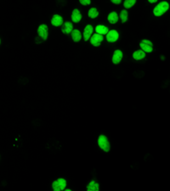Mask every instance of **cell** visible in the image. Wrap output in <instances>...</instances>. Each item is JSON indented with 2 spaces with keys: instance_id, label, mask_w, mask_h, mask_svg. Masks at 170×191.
I'll return each mask as SVG.
<instances>
[{
  "instance_id": "cell-3",
  "label": "cell",
  "mask_w": 170,
  "mask_h": 191,
  "mask_svg": "<svg viewBox=\"0 0 170 191\" xmlns=\"http://www.w3.org/2000/svg\"><path fill=\"white\" fill-rule=\"evenodd\" d=\"M98 144H99V146L104 151L108 152L110 150V144H109L108 139L106 136L100 135L99 137V139H98Z\"/></svg>"
},
{
  "instance_id": "cell-19",
  "label": "cell",
  "mask_w": 170,
  "mask_h": 191,
  "mask_svg": "<svg viewBox=\"0 0 170 191\" xmlns=\"http://www.w3.org/2000/svg\"><path fill=\"white\" fill-rule=\"evenodd\" d=\"M88 15H89V16L90 18L94 19V18H96V17L98 16V15H99V12L97 11V10H96L95 8H91V9L89 10Z\"/></svg>"
},
{
  "instance_id": "cell-12",
  "label": "cell",
  "mask_w": 170,
  "mask_h": 191,
  "mask_svg": "<svg viewBox=\"0 0 170 191\" xmlns=\"http://www.w3.org/2000/svg\"><path fill=\"white\" fill-rule=\"evenodd\" d=\"M95 31H96V33L100 34V35H106L109 31L108 28L107 27H105V26H102V25L97 26L95 27Z\"/></svg>"
},
{
  "instance_id": "cell-5",
  "label": "cell",
  "mask_w": 170,
  "mask_h": 191,
  "mask_svg": "<svg viewBox=\"0 0 170 191\" xmlns=\"http://www.w3.org/2000/svg\"><path fill=\"white\" fill-rule=\"evenodd\" d=\"M119 38V34L116 30H111L109 31L107 33V40L110 43H114L116 42Z\"/></svg>"
},
{
  "instance_id": "cell-23",
  "label": "cell",
  "mask_w": 170,
  "mask_h": 191,
  "mask_svg": "<svg viewBox=\"0 0 170 191\" xmlns=\"http://www.w3.org/2000/svg\"><path fill=\"white\" fill-rule=\"evenodd\" d=\"M113 3H115V4H119L121 2H122V0H111Z\"/></svg>"
},
{
  "instance_id": "cell-8",
  "label": "cell",
  "mask_w": 170,
  "mask_h": 191,
  "mask_svg": "<svg viewBox=\"0 0 170 191\" xmlns=\"http://www.w3.org/2000/svg\"><path fill=\"white\" fill-rule=\"evenodd\" d=\"M93 27L91 25L86 26V27L84 29V31H83V38H84L85 41H88L90 38V37L93 34Z\"/></svg>"
},
{
  "instance_id": "cell-16",
  "label": "cell",
  "mask_w": 170,
  "mask_h": 191,
  "mask_svg": "<svg viewBox=\"0 0 170 191\" xmlns=\"http://www.w3.org/2000/svg\"><path fill=\"white\" fill-rule=\"evenodd\" d=\"M133 57L134 59H137V60L144 59L145 57V53L143 50H137L133 54Z\"/></svg>"
},
{
  "instance_id": "cell-6",
  "label": "cell",
  "mask_w": 170,
  "mask_h": 191,
  "mask_svg": "<svg viewBox=\"0 0 170 191\" xmlns=\"http://www.w3.org/2000/svg\"><path fill=\"white\" fill-rule=\"evenodd\" d=\"M38 33L42 39L46 40L48 38V27L44 24L40 25L38 28Z\"/></svg>"
},
{
  "instance_id": "cell-20",
  "label": "cell",
  "mask_w": 170,
  "mask_h": 191,
  "mask_svg": "<svg viewBox=\"0 0 170 191\" xmlns=\"http://www.w3.org/2000/svg\"><path fill=\"white\" fill-rule=\"evenodd\" d=\"M120 17H121V20H122L123 23L126 22L128 20V12H127V10H122L121 14H120Z\"/></svg>"
},
{
  "instance_id": "cell-15",
  "label": "cell",
  "mask_w": 170,
  "mask_h": 191,
  "mask_svg": "<svg viewBox=\"0 0 170 191\" xmlns=\"http://www.w3.org/2000/svg\"><path fill=\"white\" fill-rule=\"evenodd\" d=\"M107 19H108L110 23L115 24V23H117V20H118V15H117V14L116 12H111V13L109 14Z\"/></svg>"
},
{
  "instance_id": "cell-7",
  "label": "cell",
  "mask_w": 170,
  "mask_h": 191,
  "mask_svg": "<svg viewBox=\"0 0 170 191\" xmlns=\"http://www.w3.org/2000/svg\"><path fill=\"white\" fill-rule=\"evenodd\" d=\"M123 59V52L119 49L116 50L113 54V56H112V62L114 64H119L120 61Z\"/></svg>"
},
{
  "instance_id": "cell-13",
  "label": "cell",
  "mask_w": 170,
  "mask_h": 191,
  "mask_svg": "<svg viewBox=\"0 0 170 191\" xmlns=\"http://www.w3.org/2000/svg\"><path fill=\"white\" fill-rule=\"evenodd\" d=\"M72 38L74 42H79L82 38V34L78 30H72Z\"/></svg>"
},
{
  "instance_id": "cell-14",
  "label": "cell",
  "mask_w": 170,
  "mask_h": 191,
  "mask_svg": "<svg viewBox=\"0 0 170 191\" xmlns=\"http://www.w3.org/2000/svg\"><path fill=\"white\" fill-rule=\"evenodd\" d=\"M87 190L88 191H99L100 190V186L99 183H97L94 181H91L90 183L87 186Z\"/></svg>"
},
{
  "instance_id": "cell-4",
  "label": "cell",
  "mask_w": 170,
  "mask_h": 191,
  "mask_svg": "<svg viewBox=\"0 0 170 191\" xmlns=\"http://www.w3.org/2000/svg\"><path fill=\"white\" fill-rule=\"evenodd\" d=\"M103 39H104L103 35L96 33V34H94L90 37V43L94 47H99L100 45V43L103 41Z\"/></svg>"
},
{
  "instance_id": "cell-21",
  "label": "cell",
  "mask_w": 170,
  "mask_h": 191,
  "mask_svg": "<svg viewBox=\"0 0 170 191\" xmlns=\"http://www.w3.org/2000/svg\"><path fill=\"white\" fill-rule=\"evenodd\" d=\"M79 2L83 5H89L91 3V0H79Z\"/></svg>"
},
{
  "instance_id": "cell-18",
  "label": "cell",
  "mask_w": 170,
  "mask_h": 191,
  "mask_svg": "<svg viewBox=\"0 0 170 191\" xmlns=\"http://www.w3.org/2000/svg\"><path fill=\"white\" fill-rule=\"evenodd\" d=\"M136 3V0H125L124 3V6L126 9H129L133 7Z\"/></svg>"
},
{
  "instance_id": "cell-2",
  "label": "cell",
  "mask_w": 170,
  "mask_h": 191,
  "mask_svg": "<svg viewBox=\"0 0 170 191\" xmlns=\"http://www.w3.org/2000/svg\"><path fill=\"white\" fill-rule=\"evenodd\" d=\"M66 186V181L64 178H59L56 181L53 182L52 188L55 191H61L65 190Z\"/></svg>"
},
{
  "instance_id": "cell-9",
  "label": "cell",
  "mask_w": 170,
  "mask_h": 191,
  "mask_svg": "<svg viewBox=\"0 0 170 191\" xmlns=\"http://www.w3.org/2000/svg\"><path fill=\"white\" fill-rule=\"evenodd\" d=\"M51 23L55 27H60L63 24V18L61 15H55L53 16L52 20H51Z\"/></svg>"
},
{
  "instance_id": "cell-10",
  "label": "cell",
  "mask_w": 170,
  "mask_h": 191,
  "mask_svg": "<svg viewBox=\"0 0 170 191\" xmlns=\"http://www.w3.org/2000/svg\"><path fill=\"white\" fill-rule=\"evenodd\" d=\"M73 30V26L71 22L67 21V22H65L62 26V32L65 33V34H70L72 32V31Z\"/></svg>"
},
{
  "instance_id": "cell-25",
  "label": "cell",
  "mask_w": 170,
  "mask_h": 191,
  "mask_svg": "<svg viewBox=\"0 0 170 191\" xmlns=\"http://www.w3.org/2000/svg\"><path fill=\"white\" fill-rule=\"evenodd\" d=\"M66 191H71V190H69V189H66V190H65Z\"/></svg>"
},
{
  "instance_id": "cell-17",
  "label": "cell",
  "mask_w": 170,
  "mask_h": 191,
  "mask_svg": "<svg viewBox=\"0 0 170 191\" xmlns=\"http://www.w3.org/2000/svg\"><path fill=\"white\" fill-rule=\"evenodd\" d=\"M139 46H140V48H142V50H143L144 52H146V53H151V52H152V50H153L152 46H151V45H149V44H144V43H142V42L139 44Z\"/></svg>"
},
{
  "instance_id": "cell-22",
  "label": "cell",
  "mask_w": 170,
  "mask_h": 191,
  "mask_svg": "<svg viewBox=\"0 0 170 191\" xmlns=\"http://www.w3.org/2000/svg\"><path fill=\"white\" fill-rule=\"evenodd\" d=\"M142 43H144V44H149V45H151V46H152L153 47V44L151 42V41H149V40H142Z\"/></svg>"
},
{
  "instance_id": "cell-11",
  "label": "cell",
  "mask_w": 170,
  "mask_h": 191,
  "mask_svg": "<svg viewBox=\"0 0 170 191\" xmlns=\"http://www.w3.org/2000/svg\"><path fill=\"white\" fill-rule=\"evenodd\" d=\"M82 19V15L80 13V11L75 9L73 11H72V20L73 22H79Z\"/></svg>"
},
{
  "instance_id": "cell-1",
  "label": "cell",
  "mask_w": 170,
  "mask_h": 191,
  "mask_svg": "<svg viewBox=\"0 0 170 191\" xmlns=\"http://www.w3.org/2000/svg\"><path fill=\"white\" fill-rule=\"evenodd\" d=\"M169 9V4L168 2H166V1L161 2L160 3H158L154 8L153 14L156 16H161L163 14H165Z\"/></svg>"
},
{
  "instance_id": "cell-24",
  "label": "cell",
  "mask_w": 170,
  "mask_h": 191,
  "mask_svg": "<svg viewBox=\"0 0 170 191\" xmlns=\"http://www.w3.org/2000/svg\"><path fill=\"white\" fill-rule=\"evenodd\" d=\"M148 1H149L150 3H156V2L157 0H148Z\"/></svg>"
}]
</instances>
